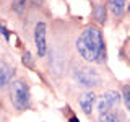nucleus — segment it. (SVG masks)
I'll list each match as a JSON object with an SVG mask.
<instances>
[{"label":"nucleus","instance_id":"f257e3e1","mask_svg":"<svg viewBox=\"0 0 130 122\" xmlns=\"http://www.w3.org/2000/svg\"><path fill=\"white\" fill-rule=\"evenodd\" d=\"M76 51L86 62H104L106 44L103 33L98 26H88L76 39Z\"/></svg>","mask_w":130,"mask_h":122},{"label":"nucleus","instance_id":"f03ea898","mask_svg":"<svg viewBox=\"0 0 130 122\" xmlns=\"http://www.w3.org/2000/svg\"><path fill=\"white\" fill-rule=\"evenodd\" d=\"M10 101L18 111H24L31 106L29 88L23 80H15L10 86Z\"/></svg>","mask_w":130,"mask_h":122},{"label":"nucleus","instance_id":"7ed1b4c3","mask_svg":"<svg viewBox=\"0 0 130 122\" xmlns=\"http://www.w3.org/2000/svg\"><path fill=\"white\" fill-rule=\"evenodd\" d=\"M73 78L78 81V85L85 88H98L101 85V75L93 68L88 67H78L73 70Z\"/></svg>","mask_w":130,"mask_h":122},{"label":"nucleus","instance_id":"20e7f679","mask_svg":"<svg viewBox=\"0 0 130 122\" xmlns=\"http://www.w3.org/2000/svg\"><path fill=\"white\" fill-rule=\"evenodd\" d=\"M34 44L38 49V55L44 57L47 54V39H46V23L39 21L34 28Z\"/></svg>","mask_w":130,"mask_h":122},{"label":"nucleus","instance_id":"39448f33","mask_svg":"<svg viewBox=\"0 0 130 122\" xmlns=\"http://www.w3.org/2000/svg\"><path fill=\"white\" fill-rule=\"evenodd\" d=\"M13 75H15V68H11L5 60L0 62V86L5 88L10 83H13Z\"/></svg>","mask_w":130,"mask_h":122},{"label":"nucleus","instance_id":"423d86ee","mask_svg":"<svg viewBox=\"0 0 130 122\" xmlns=\"http://www.w3.org/2000/svg\"><path fill=\"white\" fill-rule=\"evenodd\" d=\"M94 99H96V95L93 91H88V93H83L78 99V104L80 108L83 109L85 114H91L93 111V104H94Z\"/></svg>","mask_w":130,"mask_h":122},{"label":"nucleus","instance_id":"0eeeda50","mask_svg":"<svg viewBox=\"0 0 130 122\" xmlns=\"http://www.w3.org/2000/svg\"><path fill=\"white\" fill-rule=\"evenodd\" d=\"M125 7H127V0H109V8H111L112 15L117 18L124 16Z\"/></svg>","mask_w":130,"mask_h":122},{"label":"nucleus","instance_id":"6e6552de","mask_svg":"<svg viewBox=\"0 0 130 122\" xmlns=\"http://www.w3.org/2000/svg\"><path fill=\"white\" fill-rule=\"evenodd\" d=\"M106 99H107V103L111 104V108L114 109V108H119V104H120V95L117 91H114V89H109V91H106L104 95H103Z\"/></svg>","mask_w":130,"mask_h":122},{"label":"nucleus","instance_id":"1a4fd4ad","mask_svg":"<svg viewBox=\"0 0 130 122\" xmlns=\"http://www.w3.org/2000/svg\"><path fill=\"white\" fill-rule=\"evenodd\" d=\"M93 15H94V20L99 24H104L106 23V5L98 3V5L94 7V10H93Z\"/></svg>","mask_w":130,"mask_h":122},{"label":"nucleus","instance_id":"9d476101","mask_svg":"<svg viewBox=\"0 0 130 122\" xmlns=\"http://www.w3.org/2000/svg\"><path fill=\"white\" fill-rule=\"evenodd\" d=\"M98 109H99V114H106V112H109L111 111V104L107 103V99H106L104 96H101L99 98V101H98Z\"/></svg>","mask_w":130,"mask_h":122},{"label":"nucleus","instance_id":"9b49d317","mask_svg":"<svg viewBox=\"0 0 130 122\" xmlns=\"http://www.w3.org/2000/svg\"><path fill=\"white\" fill-rule=\"evenodd\" d=\"M122 98H124V103L127 106V109L130 111V85H124L122 86Z\"/></svg>","mask_w":130,"mask_h":122},{"label":"nucleus","instance_id":"f8f14e48","mask_svg":"<svg viewBox=\"0 0 130 122\" xmlns=\"http://www.w3.org/2000/svg\"><path fill=\"white\" fill-rule=\"evenodd\" d=\"M21 62H23V65H26V67H29V68H32L34 67V60H32V55H31V52H24L23 54V57H21Z\"/></svg>","mask_w":130,"mask_h":122},{"label":"nucleus","instance_id":"ddd939ff","mask_svg":"<svg viewBox=\"0 0 130 122\" xmlns=\"http://www.w3.org/2000/svg\"><path fill=\"white\" fill-rule=\"evenodd\" d=\"M99 122H120V120L114 114L106 112V114H99Z\"/></svg>","mask_w":130,"mask_h":122},{"label":"nucleus","instance_id":"4468645a","mask_svg":"<svg viewBox=\"0 0 130 122\" xmlns=\"http://www.w3.org/2000/svg\"><path fill=\"white\" fill-rule=\"evenodd\" d=\"M24 7H26V0H15L13 2V10L18 11V13H21L24 10Z\"/></svg>","mask_w":130,"mask_h":122},{"label":"nucleus","instance_id":"2eb2a0df","mask_svg":"<svg viewBox=\"0 0 130 122\" xmlns=\"http://www.w3.org/2000/svg\"><path fill=\"white\" fill-rule=\"evenodd\" d=\"M0 31H2V34H3V38H5L7 41H8V39H10V34H8V29H7V28H5V26H3V24H2V26H0Z\"/></svg>","mask_w":130,"mask_h":122},{"label":"nucleus","instance_id":"dca6fc26","mask_svg":"<svg viewBox=\"0 0 130 122\" xmlns=\"http://www.w3.org/2000/svg\"><path fill=\"white\" fill-rule=\"evenodd\" d=\"M68 122H80V120H78V117L72 116V117H70V120H68Z\"/></svg>","mask_w":130,"mask_h":122},{"label":"nucleus","instance_id":"f3484780","mask_svg":"<svg viewBox=\"0 0 130 122\" xmlns=\"http://www.w3.org/2000/svg\"><path fill=\"white\" fill-rule=\"evenodd\" d=\"M34 3H38V0H34Z\"/></svg>","mask_w":130,"mask_h":122}]
</instances>
